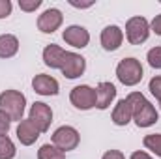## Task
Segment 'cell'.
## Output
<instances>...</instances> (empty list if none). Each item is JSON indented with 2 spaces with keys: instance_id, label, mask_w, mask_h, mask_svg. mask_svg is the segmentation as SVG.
Wrapping results in <instances>:
<instances>
[{
  "instance_id": "cell-1",
  "label": "cell",
  "mask_w": 161,
  "mask_h": 159,
  "mask_svg": "<svg viewBox=\"0 0 161 159\" xmlns=\"http://www.w3.org/2000/svg\"><path fill=\"white\" fill-rule=\"evenodd\" d=\"M125 99L131 105L133 122H135L137 127H150V125H154L159 120V114H158L156 107L144 97V94H141V92H129L125 96Z\"/></svg>"
},
{
  "instance_id": "cell-2",
  "label": "cell",
  "mask_w": 161,
  "mask_h": 159,
  "mask_svg": "<svg viewBox=\"0 0 161 159\" xmlns=\"http://www.w3.org/2000/svg\"><path fill=\"white\" fill-rule=\"evenodd\" d=\"M0 109L11 118V122H21L26 111V97L19 90H4L0 94Z\"/></svg>"
},
{
  "instance_id": "cell-3",
  "label": "cell",
  "mask_w": 161,
  "mask_h": 159,
  "mask_svg": "<svg viewBox=\"0 0 161 159\" xmlns=\"http://www.w3.org/2000/svg\"><path fill=\"white\" fill-rule=\"evenodd\" d=\"M144 77V69H142V64L129 56V58H124L118 62L116 66V79L120 80L124 86H137Z\"/></svg>"
},
{
  "instance_id": "cell-4",
  "label": "cell",
  "mask_w": 161,
  "mask_h": 159,
  "mask_svg": "<svg viewBox=\"0 0 161 159\" xmlns=\"http://www.w3.org/2000/svg\"><path fill=\"white\" fill-rule=\"evenodd\" d=\"M125 40L129 45H142L150 38V23L142 15H135L125 23Z\"/></svg>"
},
{
  "instance_id": "cell-5",
  "label": "cell",
  "mask_w": 161,
  "mask_h": 159,
  "mask_svg": "<svg viewBox=\"0 0 161 159\" xmlns=\"http://www.w3.org/2000/svg\"><path fill=\"white\" fill-rule=\"evenodd\" d=\"M79 142H80V135L73 125H60L53 133V144L56 148H60L64 154L75 150L79 146Z\"/></svg>"
},
{
  "instance_id": "cell-6",
  "label": "cell",
  "mask_w": 161,
  "mask_h": 159,
  "mask_svg": "<svg viewBox=\"0 0 161 159\" xmlns=\"http://www.w3.org/2000/svg\"><path fill=\"white\" fill-rule=\"evenodd\" d=\"M69 101L77 111L96 109V88L88 84H79L69 92Z\"/></svg>"
},
{
  "instance_id": "cell-7",
  "label": "cell",
  "mask_w": 161,
  "mask_h": 159,
  "mask_svg": "<svg viewBox=\"0 0 161 159\" xmlns=\"http://www.w3.org/2000/svg\"><path fill=\"white\" fill-rule=\"evenodd\" d=\"M60 71H62V75L66 79H79L86 71V58L79 52L68 51L66 56H64V64H62Z\"/></svg>"
},
{
  "instance_id": "cell-8",
  "label": "cell",
  "mask_w": 161,
  "mask_h": 159,
  "mask_svg": "<svg viewBox=\"0 0 161 159\" xmlns=\"http://www.w3.org/2000/svg\"><path fill=\"white\" fill-rule=\"evenodd\" d=\"M64 23V15L58 8H49L38 17V30L41 34H54Z\"/></svg>"
},
{
  "instance_id": "cell-9",
  "label": "cell",
  "mask_w": 161,
  "mask_h": 159,
  "mask_svg": "<svg viewBox=\"0 0 161 159\" xmlns=\"http://www.w3.org/2000/svg\"><path fill=\"white\" fill-rule=\"evenodd\" d=\"M28 118L34 122V125L41 133H45V131H49L51 122H53V109L43 101H36L28 111Z\"/></svg>"
},
{
  "instance_id": "cell-10",
  "label": "cell",
  "mask_w": 161,
  "mask_h": 159,
  "mask_svg": "<svg viewBox=\"0 0 161 159\" xmlns=\"http://www.w3.org/2000/svg\"><path fill=\"white\" fill-rule=\"evenodd\" d=\"M99 43L105 51L109 52H114L118 51L124 43V30H122L118 25H109L101 30V36H99Z\"/></svg>"
},
{
  "instance_id": "cell-11",
  "label": "cell",
  "mask_w": 161,
  "mask_h": 159,
  "mask_svg": "<svg viewBox=\"0 0 161 159\" xmlns=\"http://www.w3.org/2000/svg\"><path fill=\"white\" fill-rule=\"evenodd\" d=\"M62 40L73 49H84L90 43V32L80 25H71L62 32Z\"/></svg>"
},
{
  "instance_id": "cell-12",
  "label": "cell",
  "mask_w": 161,
  "mask_h": 159,
  "mask_svg": "<svg viewBox=\"0 0 161 159\" xmlns=\"http://www.w3.org/2000/svg\"><path fill=\"white\" fill-rule=\"evenodd\" d=\"M15 135H17V139H19V142H21L23 146H32V144L40 139L41 131L34 125V122L30 118H23L17 123Z\"/></svg>"
},
{
  "instance_id": "cell-13",
  "label": "cell",
  "mask_w": 161,
  "mask_h": 159,
  "mask_svg": "<svg viewBox=\"0 0 161 159\" xmlns=\"http://www.w3.org/2000/svg\"><path fill=\"white\" fill-rule=\"evenodd\" d=\"M116 86L113 82H107V80H101L97 86H96V109L99 111H105L111 107V103L114 101L116 97Z\"/></svg>"
},
{
  "instance_id": "cell-14",
  "label": "cell",
  "mask_w": 161,
  "mask_h": 159,
  "mask_svg": "<svg viewBox=\"0 0 161 159\" xmlns=\"http://www.w3.org/2000/svg\"><path fill=\"white\" fill-rule=\"evenodd\" d=\"M32 88L40 96H58V92H60L58 80L51 75H45V73H40L32 79Z\"/></svg>"
},
{
  "instance_id": "cell-15",
  "label": "cell",
  "mask_w": 161,
  "mask_h": 159,
  "mask_svg": "<svg viewBox=\"0 0 161 159\" xmlns=\"http://www.w3.org/2000/svg\"><path fill=\"white\" fill-rule=\"evenodd\" d=\"M66 49H62L60 45H56V43H51V45H47L45 49H43V64L47 66V68H51V69H60L62 68V64H64V56H66Z\"/></svg>"
},
{
  "instance_id": "cell-16",
  "label": "cell",
  "mask_w": 161,
  "mask_h": 159,
  "mask_svg": "<svg viewBox=\"0 0 161 159\" xmlns=\"http://www.w3.org/2000/svg\"><path fill=\"white\" fill-rule=\"evenodd\" d=\"M111 120L114 125L118 127H125L131 120H133V112H131V105L127 103V99H118V103L114 105L113 109V114H111Z\"/></svg>"
},
{
  "instance_id": "cell-17",
  "label": "cell",
  "mask_w": 161,
  "mask_h": 159,
  "mask_svg": "<svg viewBox=\"0 0 161 159\" xmlns=\"http://www.w3.org/2000/svg\"><path fill=\"white\" fill-rule=\"evenodd\" d=\"M19 52V38L13 34H2L0 36V58L8 60L13 58Z\"/></svg>"
},
{
  "instance_id": "cell-18",
  "label": "cell",
  "mask_w": 161,
  "mask_h": 159,
  "mask_svg": "<svg viewBox=\"0 0 161 159\" xmlns=\"http://www.w3.org/2000/svg\"><path fill=\"white\" fill-rule=\"evenodd\" d=\"M17 156V148L13 144V140L6 135L0 137V159H13Z\"/></svg>"
},
{
  "instance_id": "cell-19",
  "label": "cell",
  "mask_w": 161,
  "mask_h": 159,
  "mask_svg": "<svg viewBox=\"0 0 161 159\" xmlns=\"http://www.w3.org/2000/svg\"><path fill=\"white\" fill-rule=\"evenodd\" d=\"M142 144L146 150H150L152 154H156L158 157H161V133H152V135H146L142 139Z\"/></svg>"
},
{
  "instance_id": "cell-20",
  "label": "cell",
  "mask_w": 161,
  "mask_h": 159,
  "mask_svg": "<svg viewBox=\"0 0 161 159\" xmlns=\"http://www.w3.org/2000/svg\"><path fill=\"white\" fill-rule=\"evenodd\" d=\"M38 159H64V152L54 144H43L38 150Z\"/></svg>"
},
{
  "instance_id": "cell-21",
  "label": "cell",
  "mask_w": 161,
  "mask_h": 159,
  "mask_svg": "<svg viewBox=\"0 0 161 159\" xmlns=\"http://www.w3.org/2000/svg\"><path fill=\"white\" fill-rule=\"evenodd\" d=\"M146 60H148L150 68H154V69H161V45L152 47V49L146 52Z\"/></svg>"
},
{
  "instance_id": "cell-22",
  "label": "cell",
  "mask_w": 161,
  "mask_h": 159,
  "mask_svg": "<svg viewBox=\"0 0 161 159\" xmlns=\"http://www.w3.org/2000/svg\"><path fill=\"white\" fill-rule=\"evenodd\" d=\"M148 90H150V94L161 103V75H156L154 79H150V82H148Z\"/></svg>"
},
{
  "instance_id": "cell-23",
  "label": "cell",
  "mask_w": 161,
  "mask_h": 159,
  "mask_svg": "<svg viewBox=\"0 0 161 159\" xmlns=\"http://www.w3.org/2000/svg\"><path fill=\"white\" fill-rule=\"evenodd\" d=\"M41 0H19V8L21 11H26V13H32L36 11L38 8H41Z\"/></svg>"
},
{
  "instance_id": "cell-24",
  "label": "cell",
  "mask_w": 161,
  "mask_h": 159,
  "mask_svg": "<svg viewBox=\"0 0 161 159\" xmlns=\"http://www.w3.org/2000/svg\"><path fill=\"white\" fill-rule=\"evenodd\" d=\"M9 127H11V118L0 109V137H6L9 133Z\"/></svg>"
},
{
  "instance_id": "cell-25",
  "label": "cell",
  "mask_w": 161,
  "mask_h": 159,
  "mask_svg": "<svg viewBox=\"0 0 161 159\" xmlns=\"http://www.w3.org/2000/svg\"><path fill=\"white\" fill-rule=\"evenodd\" d=\"M13 11L11 0H0V19H8Z\"/></svg>"
},
{
  "instance_id": "cell-26",
  "label": "cell",
  "mask_w": 161,
  "mask_h": 159,
  "mask_svg": "<svg viewBox=\"0 0 161 159\" xmlns=\"http://www.w3.org/2000/svg\"><path fill=\"white\" fill-rule=\"evenodd\" d=\"M150 32H154L156 36H161V13L152 19V23H150Z\"/></svg>"
},
{
  "instance_id": "cell-27",
  "label": "cell",
  "mask_w": 161,
  "mask_h": 159,
  "mask_svg": "<svg viewBox=\"0 0 161 159\" xmlns=\"http://www.w3.org/2000/svg\"><path fill=\"white\" fill-rule=\"evenodd\" d=\"M101 159H125V156L122 154L120 150H107V152L101 156Z\"/></svg>"
},
{
  "instance_id": "cell-28",
  "label": "cell",
  "mask_w": 161,
  "mask_h": 159,
  "mask_svg": "<svg viewBox=\"0 0 161 159\" xmlns=\"http://www.w3.org/2000/svg\"><path fill=\"white\" fill-rule=\"evenodd\" d=\"M96 2L94 0H90V2H77V0H69V6H73V8H77V9H86V8H92Z\"/></svg>"
},
{
  "instance_id": "cell-29",
  "label": "cell",
  "mask_w": 161,
  "mask_h": 159,
  "mask_svg": "<svg viewBox=\"0 0 161 159\" xmlns=\"http://www.w3.org/2000/svg\"><path fill=\"white\" fill-rule=\"evenodd\" d=\"M129 159H154L148 152H144V150H137V152H133L131 156H129Z\"/></svg>"
},
{
  "instance_id": "cell-30",
  "label": "cell",
  "mask_w": 161,
  "mask_h": 159,
  "mask_svg": "<svg viewBox=\"0 0 161 159\" xmlns=\"http://www.w3.org/2000/svg\"><path fill=\"white\" fill-rule=\"evenodd\" d=\"M159 109H161V103H159Z\"/></svg>"
}]
</instances>
